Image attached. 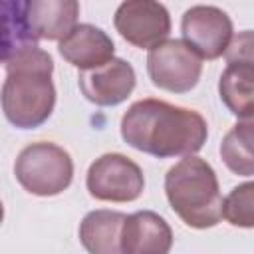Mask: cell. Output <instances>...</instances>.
<instances>
[{"label":"cell","mask_w":254,"mask_h":254,"mask_svg":"<svg viewBox=\"0 0 254 254\" xmlns=\"http://www.w3.org/2000/svg\"><path fill=\"white\" fill-rule=\"evenodd\" d=\"M119 131L129 147L157 159L196 155L208 139L206 119L198 111L155 97L131 103Z\"/></svg>","instance_id":"cell-1"},{"label":"cell","mask_w":254,"mask_h":254,"mask_svg":"<svg viewBox=\"0 0 254 254\" xmlns=\"http://www.w3.org/2000/svg\"><path fill=\"white\" fill-rule=\"evenodd\" d=\"M4 67L6 79L0 89V105L6 121L16 129L44 125L56 107L52 56L38 46L6 62Z\"/></svg>","instance_id":"cell-2"},{"label":"cell","mask_w":254,"mask_h":254,"mask_svg":"<svg viewBox=\"0 0 254 254\" xmlns=\"http://www.w3.org/2000/svg\"><path fill=\"white\" fill-rule=\"evenodd\" d=\"M165 194L175 214L190 228H212L222 220V194L208 161L190 155L165 175Z\"/></svg>","instance_id":"cell-3"},{"label":"cell","mask_w":254,"mask_h":254,"mask_svg":"<svg viewBox=\"0 0 254 254\" xmlns=\"http://www.w3.org/2000/svg\"><path fill=\"white\" fill-rule=\"evenodd\" d=\"M14 177L34 196H58L73 181V159L56 143H30L16 157Z\"/></svg>","instance_id":"cell-4"},{"label":"cell","mask_w":254,"mask_h":254,"mask_svg":"<svg viewBox=\"0 0 254 254\" xmlns=\"http://www.w3.org/2000/svg\"><path fill=\"white\" fill-rule=\"evenodd\" d=\"M147 73L155 87L169 93H187L200 79L202 60L183 40L167 38L149 50Z\"/></svg>","instance_id":"cell-5"},{"label":"cell","mask_w":254,"mask_h":254,"mask_svg":"<svg viewBox=\"0 0 254 254\" xmlns=\"http://www.w3.org/2000/svg\"><path fill=\"white\" fill-rule=\"evenodd\" d=\"M87 192L103 202H133L145 190L141 167L123 153L97 157L85 175Z\"/></svg>","instance_id":"cell-6"},{"label":"cell","mask_w":254,"mask_h":254,"mask_svg":"<svg viewBox=\"0 0 254 254\" xmlns=\"http://www.w3.org/2000/svg\"><path fill=\"white\" fill-rule=\"evenodd\" d=\"M183 42L198 54L200 60H218L224 56L234 30L230 16L218 6L196 4L185 10L181 18Z\"/></svg>","instance_id":"cell-7"},{"label":"cell","mask_w":254,"mask_h":254,"mask_svg":"<svg viewBox=\"0 0 254 254\" xmlns=\"http://www.w3.org/2000/svg\"><path fill=\"white\" fill-rule=\"evenodd\" d=\"M113 26L127 44L141 50H151L169 38L171 16L161 2L127 0L117 6Z\"/></svg>","instance_id":"cell-8"},{"label":"cell","mask_w":254,"mask_h":254,"mask_svg":"<svg viewBox=\"0 0 254 254\" xmlns=\"http://www.w3.org/2000/svg\"><path fill=\"white\" fill-rule=\"evenodd\" d=\"M137 75L129 62L121 58L109 60L105 65L79 71L77 85L87 101L99 107H115L123 103L135 89Z\"/></svg>","instance_id":"cell-9"},{"label":"cell","mask_w":254,"mask_h":254,"mask_svg":"<svg viewBox=\"0 0 254 254\" xmlns=\"http://www.w3.org/2000/svg\"><path fill=\"white\" fill-rule=\"evenodd\" d=\"M60 56L79 71L105 65L115 56V44L107 32L93 24H77L64 40L58 42Z\"/></svg>","instance_id":"cell-10"},{"label":"cell","mask_w":254,"mask_h":254,"mask_svg":"<svg viewBox=\"0 0 254 254\" xmlns=\"http://www.w3.org/2000/svg\"><path fill=\"white\" fill-rule=\"evenodd\" d=\"M171 248L173 230L159 212L127 214L121 228V254H169Z\"/></svg>","instance_id":"cell-11"},{"label":"cell","mask_w":254,"mask_h":254,"mask_svg":"<svg viewBox=\"0 0 254 254\" xmlns=\"http://www.w3.org/2000/svg\"><path fill=\"white\" fill-rule=\"evenodd\" d=\"M77 16L75 0H26V20L38 40H64L77 26Z\"/></svg>","instance_id":"cell-12"},{"label":"cell","mask_w":254,"mask_h":254,"mask_svg":"<svg viewBox=\"0 0 254 254\" xmlns=\"http://www.w3.org/2000/svg\"><path fill=\"white\" fill-rule=\"evenodd\" d=\"M127 214L97 208L79 222V242L87 254H121V228Z\"/></svg>","instance_id":"cell-13"},{"label":"cell","mask_w":254,"mask_h":254,"mask_svg":"<svg viewBox=\"0 0 254 254\" xmlns=\"http://www.w3.org/2000/svg\"><path fill=\"white\" fill-rule=\"evenodd\" d=\"M218 95L238 121H252L254 113V64H226L218 79Z\"/></svg>","instance_id":"cell-14"},{"label":"cell","mask_w":254,"mask_h":254,"mask_svg":"<svg viewBox=\"0 0 254 254\" xmlns=\"http://www.w3.org/2000/svg\"><path fill=\"white\" fill-rule=\"evenodd\" d=\"M38 42L26 20V0H0V64L38 48Z\"/></svg>","instance_id":"cell-15"},{"label":"cell","mask_w":254,"mask_h":254,"mask_svg":"<svg viewBox=\"0 0 254 254\" xmlns=\"http://www.w3.org/2000/svg\"><path fill=\"white\" fill-rule=\"evenodd\" d=\"M220 157L228 171L238 177L250 179L254 175V155H252V121H238L222 137Z\"/></svg>","instance_id":"cell-16"},{"label":"cell","mask_w":254,"mask_h":254,"mask_svg":"<svg viewBox=\"0 0 254 254\" xmlns=\"http://www.w3.org/2000/svg\"><path fill=\"white\" fill-rule=\"evenodd\" d=\"M222 218L238 228L254 226V183L246 181L234 187L222 198Z\"/></svg>","instance_id":"cell-17"},{"label":"cell","mask_w":254,"mask_h":254,"mask_svg":"<svg viewBox=\"0 0 254 254\" xmlns=\"http://www.w3.org/2000/svg\"><path fill=\"white\" fill-rule=\"evenodd\" d=\"M224 58H226V64H232V62L254 64L252 62V30H244L238 36H232L224 52Z\"/></svg>","instance_id":"cell-18"},{"label":"cell","mask_w":254,"mask_h":254,"mask_svg":"<svg viewBox=\"0 0 254 254\" xmlns=\"http://www.w3.org/2000/svg\"><path fill=\"white\" fill-rule=\"evenodd\" d=\"M2 220H4V204L0 200V224H2Z\"/></svg>","instance_id":"cell-19"}]
</instances>
